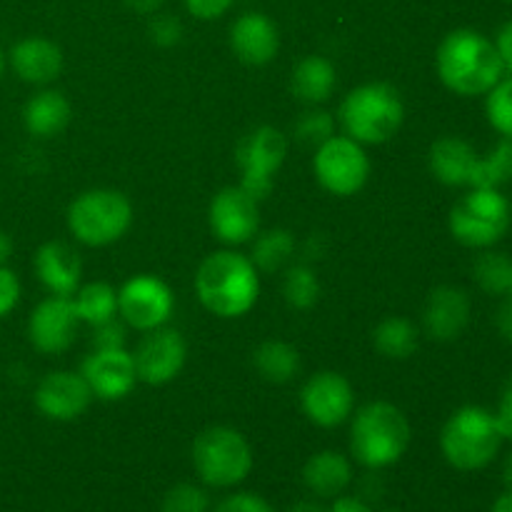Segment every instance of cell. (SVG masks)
I'll return each instance as SVG.
<instances>
[{
    "label": "cell",
    "mask_w": 512,
    "mask_h": 512,
    "mask_svg": "<svg viewBox=\"0 0 512 512\" xmlns=\"http://www.w3.org/2000/svg\"><path fill=\"white\" fill-rule=\"evenodd\" d=\"M435 65L445 88L465 98L485 95L505 75L503 60L493 40L470 28L445 35L435 55Z\"/></svg>",
    "instance_id": "6da1fadb"
},
{
    "label": "cell",
    "mask_w": 512,
    "mask_h": 512,
    "mask_svg": "<svg viewBox=\"0 0 512 512\" xmlns=\"http://www.w3.org/2000/svg\"><path fill=\"white\" fill-rule=\"evenodd\" d=\"M195 293L205 310L218 318H240L258 300V270L245 255L220 250L200 263L195 275Z\"/></svg>",
    "instance_id": "7a4b0ae2"
},
{
    "label": "cell",
    "mask_w": 512,
    "mask_h": 512,
    "mask_svg": "<svg viewBox=\"0 0 512 512\" xmlns=\"http://www.w3.org/2000/svg\"><path fill=\"white\" fill-rule=\"evenodd\" d=\"M410 445V423L390 403H370L358 410L350 428V450L370 470L395 465Z\"/></svg>",
    "instance_id": "3957f363"
},
{
    "label": "cell",
    "mask_w": 512,
    "mask_h": 512,
    "mask_svg": "<svg viewBox=\"0 0 512 512\" xmlns=\"http://www.w3.org/2000/svg\"><path fill=\"white\" fill-rule=\"evenodd\" d=\"M405 118L403 100L388 83H368L350 90L340 105V125L345 135L360 145L388 143Z\"/></svg>",
    "instance_id": "277c9868"
},
{
    "label": "cell",
    "mask_w": 512,
    "mask_h": 512,
    "mask_svg": "<svg viewBox=\"0 0 512 512\" xmlns=\"http://www.w3.org/2000/svg\"><path fill=\"white\" fill-rule=\"evenodd\" d=\"M500 438L493 413L478 405H465L448 418L440 433V450L455 470L473 473L488 468L498 455Z\"/></svg>",
    "instance_id": "5b68a950"
},
{
    "label": "cell",
    "mask_w": 512,
    "mask_h": 512,
    "mask_svg": "<svg viewBox=\"0 0 512 512\" xmlns=\"http://www.w3.org/2000/svg\"><path fill=\"white\" fill-rule=\"evenodd\" d=\"M508 198L493 188H470L450 210V233L465 248H493L510 230Z\"/></svg>",
    "instance_id": "8992f818"
},
{
    "label": "cell",
    "mask_w": 512,
    "mask_h": 512,
    "mask_svg": "<svg viewBox=\"0 0 512 512\" xmlns=\"http://www.w3.org/2000/svg\"><path fill=\"white\" fill-rule=\"evenodd\" d=\"M133 220L130 200L118 190H88L68 208V228L83 245L100 248L125 235Z\"/></svg>",
    "instance_id": "52a82bcc"
},
{
    "label": "cell",
    "mask_w": 512,
    "mask_h": 512,
    "mask_svg": "<svg viewBox=\"0 0 512 512\" xmlns=\"http://www.w3.org/2000/svg\"><path fill=\"white\" fill-rule=\"evenodd\" d=\"M193 465L200 480L213 488H233L253 470V450L233 428H208L195 438Z\"/></svg>",
    "instance_id": "ba28073f"
},
{
    "label": "cell",
    "mask_w": 512,
    "mask_h": 512,
    "mask_svg": "<svg viewBox=\"0 0 512 512\" xmlns=\"http://www.w3.org/2000/svg\"><path fill=\"white\" fill-rule=\"evenodd\" d=\"M285 153H288V143H285V135L278 128L263 125V128L245 135L240 140L238 150H235V160L243 170L240 188L258 203L268 198L270 190H273V175L283 165Z\"/></svg>",
    "instance_id": "9c48e42d"
},
{
    "label": "cell",
    "mask_w": 512,
    "mask_h": 512,
    "mask_svg": "<svg viewBox=\"0 0 512 512\" xmlns=\"http://www.w3.org/2000/svg\"><path fill=\"white\" fill-rule=\"evenodd\" d=\"M313 168L320 185L328 193L348 198V195H355L368 183L370 160L365 155L363 145L355 143L353 138H348V135H333L323 145H318Z\"/></svg>",
    "instance_id": "30bf717a"
},
{
    "label": "cell",
    "mask_w": 512,
    "mask_h": 512,
    "mask_svg": "<svg viewBox=\"0 0 512 512\" xmlns=\"http://www.w3.org/2000/svg\"><path fill=\"white\" fill-rule=\"evenodd\" d=\"M118 310L130 328L148 333L168 323L173 313V293L160 278L135 275L120 288Z\"/></svg>",
    "instance_id": "8fae6325"
},
{
    "label": "cell",
    "mask_w": 512,
    "mask_h": 512,
    "mask_svg": "<svg viewBox=\"0 0 512 512\" xmlns=\"http://www.w3.org/2000/svg\"><path fill=\"white\" fill-rule=\"evenodd\" d=\"M300 403H303V413L308 415L310 423L320 425V428H335L353 415V385L343 375L323 370L303 385Z\"/></svg>",
    "instance_id": "7c38bea8"
},
{
    "label": "cell",
    "mask_w": 512,
    "mask_h": 512,
    "mask_svg": "<svg viewBox=\"0 0 512 512\" xmlns=\"http://www.w3.org/2000/svg\"><path fill=\"white\" fill-rule=\"evenodd\" d=\"M78 325L80 315L78 308H75V300L63 298V295H50L30 313L28 338L40 353H63L73 345L75 335H78Z\"/></svg>",
    "instance_id": "4fadbf2b"
},
{
    "label": "cell",
    "mask_w": 512,
    "mask_h": 512,
    "mask_svg": "<svg viewBox=\"0 0 512 512\" xmlns=\"http://www.w3.org/2000/svg\"><path fill=\"white\" fill-rule=\"evenodd\" d=\"M185 340L178 330L155 328L148 330L138 343L133 355L135 375L148 385H165L183 370L185 365Z\"/></svg>",
    "instance_id": "5bb4252c"
},
{
    "label": "cell",
    "mask_w": 512,
    "mask_h": 512,
    "mask_svg": "<svg viewBox=\"0 0 512 512\" xmlns=\"http://www.w3.org/2000/svg\"><path fill=\"white\" fill-rule=\"evenodd\" d=\"M260 225L258 200L243 188H223L210 203V228L215 238L228 245L248 243Z\"/></svg>",
    "instance_id": "9a60e30c"
},
{
    "label": "cell",
    "mask_w": 512,
    "mask_h": 512,
    "mask_svg": "<svg viewBox=\"0 0 512 512\" xmlns=\"http://www.w3.org/2000/svg\"><path fill=\"white\" fill-rule=\"evenodd\" d=\"M93 390L83 375L58 370L48 373L35 390V408L50 420H75L88 410Z\"/></svg>",
    "instance_id": "2e32d148"
},
{
    "label": "cell",
    "mask_w": 512,
    "mask_h": 512,
    "mask_svg": "<svg viewBox=\"0 0 512 512\" xmlns=\"http://www.w3.org/2000/svg\"><path fill=\"white\" fill-rule=\"evenodd\" d=\"M80 375L93 390V398L123 400L135 388V363L133 355L120 350H95L83 360Z\"/></svg>",
    "instance_id": "e0dca14e"
},
{
    "label": "cell",
    "mask_w": 512,
    "mask_h": 512,
    "mask_svg": "<svg viewBox=\"0 0 512 512\" xmlns=\"http://www.w3.org/2000/svg\"><path fill=\"white\" fill-rule=\"evenodd\" d=\"M425 330L433 340L450 343L463 335L470 323V298L455 285H440L430 293L423 313Z\"/></svg>",
    "instance_id": "ac0fdd59"
},
{
    "label": "cell",
    "mask_w": 512,
    "mask_h": 512,
    "mask_svg": "<svg viewBox=\"0 0 512 512\" xmlns=\"http://www.w3.org/2000/svg\"><path fill=\"white\" fill-rule=\"evenodd\" d=\"M230 48L248 65H265L278 55L280 38L273 20L263 13H245L230 28Z\"/></svg>",
    "instance_id": "d6986e66"
},
{
    "label": "cell",
    "mask_w": 512,
    "mask_h": 512,
    "mask_svg": "<svg viewBox=\"0 0 512 512\" xmlns=\"http://www.w3.org/2000/svg\"><path fill=\"white\" fill-rule=\"evenodd\" d=\"M478 158L475 148L465 143L463 138H445L435 140L430 148V170H433L435 180L450 188H470L473 183L475 168H478Z\"/></svg>",
    "instance_id": "ffe728a7"
},
{
    "label": "cell",
    "mask_w": 512,
    "mask_h": 512,
    "mask_svg": "<svg viewBox=\"0 0 512 512\" xmlns=\"http://www.w3.org/2000/svg\"><path fill=\"white\" fill-rule=\"evenodd\" d=\"M10 65L25 83L45 85L58 78L63 70V53L53 40L25 38L10 50Z\"/></svg>",
    "instance_id": "44dd1931"
},
{
    "label": "cell",
    "mask_w": 512,
    "mask_h": 512,
    "mask_svg": "<svg viewBox=\"0 0 512 512\" xmlns=\"http://www.w3.org/2000/svg\"><path fill=\"white\" fill-rule=\"evenodd\" d=\"M35 273L50 293L70 298L80 283V258L68 243L53 240L35 253Z\"/></svg>",
    "instance_id": "7402d4cb"
},
{
    "label": "cell",
    "mask_w": 512,
    "mask_h": 512,
    "mask_svg": "<svg viewBox=\"0 0 512 512\" xmlns=\"http://www.w3.org/2000/svg\"><path fill=\"white\" fill-rule=\"evenodd\" d=\"M303 480L310 493H315L318 498H338L353 480V468L345 455L335 453V450H323L305 463Z\"/></svg>",
    "instance_id": "603a6c76"
},
{
    "label": "cell",
    "mask_w": 512,
    "mask_h": 512,
    "mask_svg": "<svg viewBox=\"0 0 512 512\" xmlns=\"http://www.w3.org/2000/svg\"><path fill=\"white\" fill-rule=\"evenodd\" d=\"M23 123L35 138H53L70 123V103L58 90H43L28 100Z\"/></svg>",
    "instance_id": "cb8c5ba5"
},
{
    "label": "cell",
    "mask_w": 512,
    "mask_h": 512,
    "mask_svg": "<svg viewBox=\"0 0 512 512\" xmlns=\"http://www.w3.org/2000/svg\"><path fill=\"white\" fill-rule=\"evenodd\" d=\"M335 85H338L335 65L323 55H310V58L300 60L293 70V80H290L293 93L310 105L328 100Z\"/></svg>",
    "instance_id": "d4e9b609"
},
{
    "label": "cell",
    "mask_w": 512,
    "mask_h": 512,
    "mask_svg": "<svg viewBox=\"0 0 512 512\" xmlns=\"http://www.w3.org/2000/svg\"><path fill=\"white\" fill-rule=\"evenodd\" d=\"M255 368L268 383H288L298 375L300 358L298 350L280 340H268L255 350Z\"/></svg>",
    "instance_id": "484cf974"
},
{
    "label": "cell",
    "mask_w": 512,
    "mask_h": 512,
    "mask_svg": "<svg viewBox=\"0 0 512 512\" xmlns=\"http://www.w3.org/2000/svg\"><path fill=\"white\" fill-rule=\"evenodd\" d=\"M373 343L378 348V353L385 355V358L405 360L418 348V328L408 318L393 315V318H385L375 328Z\"/></svg>",
    "instance_id": "4316f807"
},
{
    "label": "cell",
    "mask_w": 512,
    "mask_h": 512,
    "mask_svg": "<svg viewBox=\"0 0 512 512\" xmlns=\"http://www.w3.org/2000/svg\"><path fill=\"white\" fill-rule=\"evenodd\" d=\"M75 308H78L80 323H88L95 328V325H103L115 318V310H118V293H115L108 283H90L78 290Z\"/></svg>",
    "instance_id": "83f0119b"
},
{
    "label": "cell",
    "mask_w": 512,
    "mask_h": 512,
    "mask_svg": "<svg viewBox=\"0 0 512 512\" xmlns=\"http://www.w3.org/2000/svg\"><path fill=\"white\" fill-rule=\"evenodd\" d=\"M508 183H512V140L503 138L488 155L478 158L470 188L500 190Z\"/></svg>",
    "instance_id": "f1b7e54d"
},
{
    "label": "cell",
    "mask_w": 512,
    "mask_h": 512,
    "mask_svg": "<svg viewBox=\"0 0 512 512\" xmlns=\"http://www.w3.org/2000/svg\"><path fill=\"white\" fill-rule=\"evenodd\" d=\"M473 278L490 295L512 293V258L508 253H483L473 265Z\"/></svg>",
    "instance_id": "f546056e"
},
{
    "label": "cell",
    "mask_w": 512,
    "mask_h": 512,
    "mask_svg": "<svg viewBox=\"0 0 512 512\" xmlns=\"http://www.w3.org/2000/svg\"><path fill=\"white\" fill-rule=\"evenodd\" d=\"M295 250V238L293 233L288 230L278 228V230H268V233L260 235L255 240V248H253V265L260 268L263 273H275V270L283 268L285 263L290 260Z\"/></svg>",
    "instance_id": "4dcf8cb0"
},
{
    "label": "cell",
    "mask_w": 512,
    "mask_h": 512,
    "mask_svg": "<svg viewBox=\"0 0 512 512\" xmlns=\"http://www.w3.org/2000/svg\"><path fill=\"white\" fill-rule=\"evenodd\" d=\"M285 300H288L290 308L308 310L318 303L320 298V283L315 278V273L305 265H295V268L288 270L283 283Z\"/></svg>",
    "instance_id": "1f68e13d"
},
{
    "label": "cell",
    "mask_w": 512,
    "mask_h": 512,
    "mask_svg": "<svg viewBox=\"0 0 512 512\" xmlns=\"http://www.w3.org/2000/svg\"><path fill=\"white\" fill-rule=\"evenodd\" d=\"M485 95H488V100H485V115H488L490 125L503 138L512 140V78H503Z\"/></svg>",
    "instance_id": "d6a6232c"
},
{
    "label": "cell",
    "mask_w": 512,
    "mask_h": 512,
    "mask_svg": "<svg viewBox=\"0 0 512 512\" xmlns=\"http://www.w3.org/2000/svg\"><path fill=\"white\" fill-rule=\"evenodd\" d=\"M333 128L335 120L330 118V113L313 108L300 115V120L295 123V135L305 145H323L325 140L333 138Z\"/></svg>",
    "instance_id": "836d02e7"
},
{
    "label": "cell",
    "mask_w": 512,
    "mask_h": 512,
    "mask_svg": "<svg viewBox=\"0 0 512 512\" xmlns=\"http://www.w3.org/2000/svg\"><path fill=\"white\" fill-rule=\"evenodd\" d=\"M210 500L198 485L180 483L170 488L163 498V512H208Z\"/></svg>",
    "instance_id": "e575fe53"
},
{
    "label": "cell",
    "mask_w": 512,
    "mask_h": 512,
    "mask_svg": "<svg viewBox=\"0 0 512 512\" xmlns=\"http://www.w3.org/2000/svg\"><path fill=\"white\" fill-rule=\"evenodd\" d=\"M180 35H183V25L175 15H155L150 20V38L160 48H170V45L180 43Z\"/></svg>",
    "instance_id": "d590c367"
},
{
    "label": "cell",
    "mask_w": 512,
    "mask_h": 512,
    "mask_svg": "<svg viewBox=\"0 0 512 512\" xmlns=\"http://www.w3.org/2000/svg\"><path fill=\"white\" fill-rule=\"evenodd\" d=\"M20 300V280L10 268L0 265V318L13 313Z\"/></svg>",
    "instance_id": "8d00e7d4"
},
{
    "label": "cell",
    "mask_w": 512,
    "mask_h": 512,
    "mask_svg": "<svg viewBox=\"0 0 512 512\" xmlns=\"http://www.w3.org/2000/svg\"><path fill=\"white\" fill-rule=\"evenodd\" d=\"M215 512H273V508H270L268 500H263L260 495L238 493L225 498L223 503L215 508Z\"/></svg>",
    "instance_id": "74e56055"
},
{
    "label": "cell",
    "mask_w": 512,
    "mask_h": 512,
    "mask_svg": "<svg viewBox=\"0 0 512 512\" xmlns=\"http://www.w3.org/2000/svg\"><path fill=\"white\" fill-rule=\"evenodd\" d=\"M95 350H120L125 345V328L120 323L108 320L103 325H95Z\"/></svg>",
    "instance_id": "f35d334b"
},
{
    "label": "cell",
    "mask_w": 512,
    "mask_h": 512,
    "mask_svg": "<svg viewBox=\"0 0 512 512\" xmlns=\"http://www.w3.org/2000/svg\"><path fill=\"white\" fill-rule=\"evenodd\" d=\"M495 425H498V433L503 440H512V378L505 383L503 393H500L498 410L493 413Z\"/></svg>",
    "instance_id": "ab89813d"
},
{
    "label": "cell",
    "mask_w": 512,
    "mask_h": 512,
    "mask_svg": "<svg viewBox=\"0 0 512 512\" xmlns=\"http://www.w3.org/2000/svg\"><path fill=\"white\" fill-rule=\"evenodd\" d=\"M235 0H185L190 15L200 20H215L233 5Z\"/></svg>",
    "instance_id": "60d3db41"
},
{
    "label": "cell",
    "mask_w": 512,
    "mask_h": 512,
    "mask_svg": "<svg viewBox=\"0 0 512 512\" xmlns=\"http://www.w3.org/2000/svg\"><path fill=\"white\" fill-rule=\"evenodd\" d=\"M495 48H498L500 60H503L505 73H510V78H512V18L503 25V28L498 30V38H495Z\"/></svg>",
    "instance_id": "b9f144b4"
},
{
    "label": "cell",
    "mask_w": 512,
    "mask_h": 512,
    "mask_svg": "<svg viewBox=\"0 0 512 512\" xmlns=\"http://www.w3.org/2000/svg\"><path fill=\"white\" fill-rule=\"evenodd\" d=\"M330 512H373V510L368 508V503H363L360 498H355V495H338Z\"/></svg>",
    "instance_id": "7bdbcfd3"
},
{
    "label": "cell",
    "mask_w": 512,
    "mask_h": 512,
    "mask_svg": "<svg viewBox=\"0 0 512 512\" xmlns=\"http://www.w3.org/2000/svg\"><path fill=\"white\" fill-rule=\"evenodd\" d=\"M498 330L508 343H512V298L505 300L498 310Z\"/></svg>",
    "instance_id": "ee69618b"
},
{
    "label": "cell",
    "mask_w": 512,
    "mask_h": 512,
    "mask_svg": "<svg viewBox=\"0 0 512 512\" xmlns=\"http://www.w3.org/2000/svg\"><path fill=\"white\" fill-rule=\"evenodd\" d=\"M163 3L165 0H125V5H128L130 10H135V13H143V15L155 13V10H158Z\"/></svg>",
    "instance_id": "f6af8a7d"
},
{
    "label": "cell",
    "mask_w": 512,
    "mask_h": 512,
    "mask_svg": "<svg viewBox=\"0 0 512 512\" xmlns=\"http://www.w3.org/2000/svg\"><path fill=\"white\" fill-rule=\"evenodd\" d=\"M13 255V240L5 230H0V265L8 263V258Z\"/></svg>",
    "instance_id": "bcb514c9"
},
{
    "label": "cell",
    "mask_w": 512,
    "mask_h": 512,
    "mask_svg": "<svg viewBox=\"0 0 512 512\" xmlns=\"http://www.w3.org/2000/svg\"><path fill=\"white\" fill-rule=\"evenodd\" d=\"M493 512H512V493H510V490H508V493L500 495L498 500H495Z\"/></svg>",
    "instance_id": "7dc6e473"
},
{
    "label": "cell",
    "mask_w": 512,
    "mask_h": 512,
    "mask_svg": "<svg viewBox=\"0 0 512 512\" xmlns=\"http://www.w3.org/2000/svg\"><path fill=\"white\" fill-rule=\"evenodd\" d=\"M288 512H328L325 508H320L318 503H310V500H303V503L293 505Z\"/></svg>",
    "instance_id": "c3c4849f"
},
{
    "label": "cell",
    "mask_w": 512,
    "mask_h": 512,
    "mask_svg": "<svg viewBox=\"0 0 512 512\" xmlns=\"http://www.w3.org/2000/svg\"><path fill=\"white\" fill-rule=\"evenodd\" d=\"M503 483H505V488L512 493V453L508 455V460H505V465H503Z\"/></svg>",
    "instance_id": "681fc988"
},
{
    "label": "cell",
    "mask_w": 512,
    "mask_h": 512,
    "mask_svg": "<svg viewBox=\"0 0 512 512\" xmlns=\"http://www.w3.org/2000/svg\"><path fill=\"white\" fill-rule=\"evenodd\" d=\"M3 68H5V55L3 50H0V75H3Z\"/></svg>",
    "instance_id": "f907efd6"
},
{
    "label": "cell",
    "mask_w": 512,
    "mask_h": 512,
    "mask_svg": "<svg viewBox=\"0 0 512 512\" xmlns=\"http://www.w3.org/2000/svg\"><path fill=\"white\" fill-rule=\"evenodd\" d=\"M385 512H395V510H385Z\"/></svg>",
    "instance_id": "816d5d0a"
},
{
    "label": "cell",
    "mask_w": 512,
    "mask_h": 512,
    "mask_svg": "<svg viewBox=\"0 0 512 512\" xmlns=\"http://www.w3.org/2000/svg\"><path fill=\"white\" fill-rule=\"evenodd\" d=\"M510 3H512V0H510Z\"/></svg>",
    "instance_id": "f5cc1de1"
},
{
    "label": "cell",
    "mask_w": 512,
    "mask_h": 512,
    "mask_svg": "<svg viewBox=\"0 0 512 512\" xmlns=\"http://www.w3.org/2000/svg\"><path fill=\"white\" fill-rule=\"evenodd\" d=\"M510 295H512V293H510Z\"/></svg>",
    "instance_id": "db71d44e"
}]
</instances>
